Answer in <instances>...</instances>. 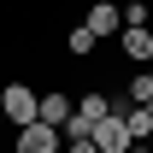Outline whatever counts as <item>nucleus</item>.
Segmentation results:
<instances>
[{"mask_svg": "<svg viewBox=\"0 0 153 153\" xmlns=\"http://www.w3.org/2000/svg\"><path fill=\"white\" fill-rule=\"evenodd\" d=\"M0 124H6V112H0Z\"/></svg>", "mask_w": 153, "mask_h": 153, "instance_id": "obj_11", "label": "nucleus"}, {"mask_svg": "<svg viewBox=\"0 0 153 153\" xmlns=\"http://www.w3.org/2000/svg\"><path fill=\"white\" fill-rule=\"evenodd\" d=\"M124 59L153 65V30H147V24H130V30H124Z\"/></svg>", "mask_w": 153, "mask_h": 153, "instance_id": "obj_6", "label": "nucleus"}, {"mask_svg": "<svg viewBox=\"0 0 153 153\" xmlns=\"http://www.w3.org/2000/svg\"><path fill=\"white\" fill-rule=\"evenodd\" d=\"M71 112H76V106H71V94H41V106H36V118H41V124H53L59 135H65Z\"/></svg>", "mask_w": 153, "mask_h": 153, "instance_id": "obj_5", "label": "nucleus"}, {"mask_svg": "<svg viewBox=\"0 0 153 153\" xmlns=\"http://www.w3.org/2000/svg\"><path fill=\"white\" fill-rule=\"evenodd\" d=\"M130 153H153V147H147V141H135V147H130Z\"/></svg>", "mask_w": 153, "mask_h": 153, "instance_id": "obj_10", "label": "nucleus"}, {"mask_svg": "<svg viewBox=\"0 0 153 153\" xmlns=\"http://www.w3.org/2000/svg\"><path fill=\"white\" fill-rule=\"evenodd\" d=\"M82 24L94 30V41H100V36H124V6H112V0H94Z\"/></svg>", "mask_w": 153, "mask_h": 153, "instance_id": "obj_3", "label": "nucleus"}, {"mask_svg": "<svg viewBox=\"0 0 153 153\" xmlns=\"http://www.w3.org/2000/svg\"><path fill=\"white\" fill-rule=\"evenodd\" d=\"M124 124H130L135 141H147V135H153V112H147V106H130V112H124Z\"/></svg>", "mask_w": 153, "mask_h": 153, "instance_id": "obj_7", "label": "nucleus"}, {"mask_svg": "<svg viewBox=\"0 0 153 153\" xmlns=\"http://www.w3.org/2000/svg\"><path fill=\"white\" fill-rule=\"evenodd\" d=\"M88 141H94V147L100 153H130L135 147V135H130V124H124V118H100V124H94V130H88Z\"/></svg>", "mask_w": 153, "mask_h": 153, "instance_id": "obj_2", "label": "nucleus"}, {"mask_svg": "<svg viewBox=\"0 0 153 153\" xmlns=\"http://www.w3.org/2000/svg\"><path fill=\"white\" fill-rule=\"evenodd\" d=\"M147 76H153V65H147Z\"/></svg>", "mask_w": 153, "mask_h": 153, "instance_id": "obj_13", "label": "nucleus"}, {"mask_svg": "<svg viewBox=\"0 0 153 153\" xmlns=\"http://www.w3.org/2000/svg\"><path fill=\"white\" fill-rule=\"evenodd\" d=\"M147 112H153V100H147Z\"/></svg>", "mask_w": 153, "mask_h": 153, "instance_id": "obj_12", "label": "nucleus"}, {"mask_svg": "<svg viewBox=\"0 0 153 153\" xmlns=\"http://www.w3.org/2000/svg\"><path fill=\"white\" fill-rule=\"evenodd\" d=\"M65 141H71V153H100L94 141H88V135H65Z\"/></svg>", "mask_w": 153, "mask_h": 153, "instance_id": "obj_9", "label": "nucleus"}, {"mask_svg": "<svg viewBox=\"0 0 153 153\" xmlns=\"http://www.w3.org/2000/svg\"><path fill=\"white\" fill-rule=\"evenodd\" d=\"M65 47H71L76 59H88V53H94V30H88V24H76L71 36H65Z\"/></svg>", "mask_w": 153, "mask_h": 153, "instance_id": "obj_8", "label": "nucleus"}, {"mask_svg": "<svg viewBox=\"0 0 153 153\" xmlns=\"http://www.w3.org/2000/svg\"><path fill=\"white\" fill-rule=\"evenodd\" d=\"M18 153H59V130H53V124H41V118H36V124H24V130H18Z\"/></svg>", "mask_w": 153, "mask_h": 153, "instance_id": "obj_4", "label": "nucleus"}, {"mask_svg": "<svg viewBox=\"0 0 153 153\" xmlns=\"http://www.w3.org/2000/svg\"><path fill=\"white\" fill-rule=\"evenodd\" d=\"M36 106H41V94L30 88V82H6L0 88V112H6V124H36Z\"/></svg>", "mask_w": 153, "mask_h": 153, "instance_id": "obj_1", "label": "nucleus"}]
</instances>
